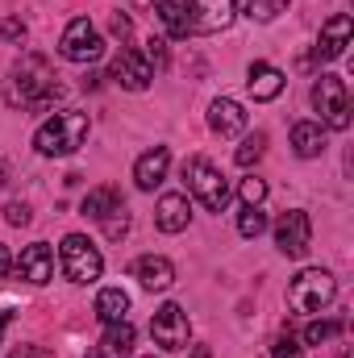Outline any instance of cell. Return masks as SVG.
Returning a JSON list of instances; mask_svg holds the SVG:
<instances>
[{"label":"cell","instance_id":"obj_1","mask_svg":"<svg viewBox=\"0 0 354 358\" xmlns=\"http://www.w3.org/2000/svg\"><path fill=\"white\" fill-rule=\"evenodd\" d=\"M63 96V88L55 84V67L46 55H21L13 63V76H8V104H25L34 113L50 108L55 100Z\"/></svg>","mask_w":354,"mask_h":358},{"label":"cell","instance_id":"obj_2","mask_svg":"<svg viewBox=\"0 0 354 358\" xmlns=\"http://www.w3.org/2000/svg\"><path fill=\"white\" fill-rule=\"evenodd\" d=\"M88 129H92L88 113L63 108V113H55L50 121L38 125L34 146H38V155H46V159H63V155H76V150L88 142Z\"/></svg>","mask_w":354,"mask_h":358},{"label":"cell","instance_id":"obj_3","mask_svg":"<svg viewBox=\"0 0 354 358\" xmlns=\"http://www.w3.org/2000/svg\"><path fill=\"white\" fill-rule=\"evenodd\" d=\"M183 183H187V192H192V200L204 208V213H225L229 208V179L221 176V167H213L208 159H187L183 163Z\"/></svg>","mask_w":354,"mask_h":358},{"label":"cell","instance_id":"obj_4","mask_svg":"<svg viewBox=\"0 0 354 358\" xmlns=\"http://www.w3.org/2000/svg\"><path fill=\"white\" fill-rule=\"evenodd\" d=\"M338 300V279L321 267H304L288 283V304L296 313H321Z\"/></svg>","mask_w":354,"mask_h":358},{"label":"cell","instance_id":"obj_5","mask_svg":"<svg viewBox=\"0 0 354 358\" xmlns=\"http://www.w3.org/2000/svg\"><path fill=\"white\" fill-rule=\"evenodd\" d=\"M59 267H63V275H67L71 283L88 287V283L100 279L104 259H100V250L92 246L84 234H67V238H63V246H59Z\"/></svg>","mask_w":354,"mask_h":358},{"label":"cell","instance_id":"obj_6","mask_svg":"<svg viewBox=\"0 0 354 358\" xmlns=\"http://www.w3.org/2000/svg\"><path fill=\"white\" fill-rule=\"evenodd\" d=\"M313 108L321 113V125L325 129H351V92L342 76H317L313 84Z\"/></svg>","mask_w":354,"mask_h":358},{"label":"cell","instance_id":"obj_7","mask_svg":"<svg viewBox=\"0 0 354 358\" xmlns=\"http://www.w3.org/2000/svg\"><path fill=\"white\" fill-rule=\"evenodd\" d=\"M150 338H155V346H163V350H187V342H192V321H187V313L179 308L176 300H167V304L155 308V317H150Z\"/></svg>","mask_w":354,"mask_h":358},{"label":"cell","instance_id":"obj_8","mask_svg":"<svg viewBox=\"0 0 354 358\" xmlns=\"http://www.w3.org/2000/svg\"><path fill=\"white\" fill-rule=\"evenodd\" d=\"M59 55L67 63H96L104 55V38L96 34V25H92L88 17H76L63 29V38H59Z\"/></svg>","mask_w":354,"mask_h":358},{"label":"cell","instance_id":"obj_9","mask_svg":"<svg viewBox=\"0 0 354 358\" xmlns=\"http://www.w3.org/2000/svg\"><path fill=\"white\" fill-rule=\"evenodd\" d=\"M183 13H187V25L192 34H221L234 25L238 17V4L234 0H179Z\"/></svg>","mask_w":354,"mask_h":358},{"label":"cell","instance_id":"obj_10","mask_svg":"<svg viewBox=\"0 0 354 358\" xmlns=\"http://www.w3.org/2000/svg\"><path fill=\"white\" fill-rule=\"evenodd\" d=\"M275 246H279V255H288V259H304V255H309V246H313V221H309L304 208H292V213L279 217V225H275Z\"/></svg>","mask_w":354,"mask_h":358},{"label":"cell","instance_id":"obj_11","mask_svg":"<svg viewBox=\"0 0 354 358\" xmlns=\"http://www.w3.org/2000/svg\"><path fill=\"white\" fill-rule=\"evenodd\" d=\"M351 38H354L351 13H334V17L321 25V38H317V46H313L317 63H334V59H342L346 46H351Z\"/></svg>","mask_w":354,"mask_h":358},{"label":"cell","instance_id":"obj_12","mask_svg":"<svg viewBox=\"0 0 354 358\" xmlns=\"http://www.w3.org/2000/svg\"><path fill=\"white\" fill-rule=\"evenodd\" d=\"M13 275H17V279H25V283H34V287L50 283V279H55V250H50L46 242L25 246V250H21V259H13Z\"/></svg>","mask_w":354,"mask_h":358},{"label":"cell","instance_id":"obj_13","mask_svg":"<svg viewBox=\"0 0 354 358\" xmlns=\"http://www.w3.org/2000/svg\"><path fill=\"white\" fill-rule=\"evenodd\" d=\"M108 76H113L125 92H146L150 80H155V67L142 59V50H121V55L113 59V71H108Z\"/></svg>","mask_w":354,"mask_h":358},{"label":"cell","instance_id":"obj_14","mask_svg":"<svg viewBox=\"0 0 354 358\" xmlns=\"http://www.w3.org/2000/svg\"><path fill=\"white\" fill-rule=\"evenodd\" d=\"M129 275H134L146 292H167V287L176 283V267H171V259H163V255H142V259H134Z\"/></svg>","mask_w":354,"mask_h":358},{"label":"cell","instance_id":"obj_15","mask_svg":"<svg viewBox=\"0 0 354 358\" xmlns=\"http://www.w3.org/2000/svg\"><path fill=\"white\" fill-rule=\"evenodd\" d=\"M129 355H134V325L129 321L104 325V338L88 350V358H129Z\"/></svg>","mask_w":354,"mask_h":358},{"label":"cell","instance_id":"obj_16","mask_svg":"<svg viewBox=\"0 0 354 358\" xmlns=\"http://www.w3.org/2000/svg\"><path fill=\"white\" fill-rule=\"evenodd\" d=\"M208 129L217 134V138H238L242 129H246V113H242V104L238 100H213L208 104Z\"/></svg>","mask_w":354,"mask_h":358},{"label":"cell","instance_id":"obj_17","mask_svg":"<svg viewBox=\"0 0 354 358\" xmlns=\"http://www.w3.org/2000/svg\"><path fill=\"white\" fill-rule=\"evenodd\" d=\"M167 167H171V150H167V146H155V150H146V155L134 163V183H138L142 192H155V187L167 179Z\"/></svg>","mask_w":354,"mask_h":358},{"label":"cell","instance_id":"obj_18","mask_svg":"<svg viewBox=\"0 0 354 358\" xmlns=\"http://www.w3.org/2000/svg\"><path fill=\"white\" fill-rule=\"evenodd\" d=\"M187 221H192V200L179 196V192H167V196L159 200V208H155V225H159L163 234H183Z\"/></svg>","mask_w":354,"mask_h":358},{"label":"cell","instance_id":"obj_19","mask_svg":"<svg viewBox=\"0 0 354 358\" xmlns=\"http://www.w3.org/2000/svg\"><path fill=\"white\" fill-rule=\"evenodd\" d=\"M283 71L279 67H271V63H250V71H246V88L255 100H275L279 92H283Z\"/></svg>","mask_w":354,"mask_h":358},{"label":"cell","instance_id":"obj_20","mask_svg":"<svg viewBox=\"0 0 354 358\" xmlns=\"http://www.w3.org/2000/svg\"><path fill=\"white\" fill-rule=\"evenodd\" d=\"M292 150L300 159H317L325 150V125L321 121H296L292 125Z\"/></svg>","mask_w":354,"mask_h":358},{"label":"cell","instance_id":"obj_21","mask_svg":"<svg viewBox=\"0 0 354 358\" xmlns=\"http://www.w3.org/2000/svg\"><path fill=\"white\" fill-rule=\"evenodd\" d=\"M96 321L113 325V321H129V296L121 287H104L96 296Z\"/></svg>","mask_w":354,"mask_h":358},{"label":"cell","instance_id":"obj_22","mask_svg":"<svg viewBox=\"0 0 354 358\" xmlns=\"http://www.w3.org/2000/svg\"><path fill=\"white\" fill-rule=\"evenodd\" d=\"M117 204H125V200H121V192L104 183V187H92L88 196L80 200V213H84V217H92V221H100V217H108Z\"/></svg>","mask_w":354,"mask_h":358},{"label":"cell","instance_id":"obj_23","mask_svg":"<svg viewBox=\"0 0 354 358\" xmlns=\"http://www.w3.org/2000/svg\"><path fill=\"white\" fill-rule=\"evenodd\" d=\"M155 17L163 21L167 38H187V34H192L187 13H183V4H179V0H155Z\"/></svg>","mask_w":354,"mask_h":358},{"label":"cell","instance_id":"obj_24","mask_svg":"<svg viewBox=\"0 0 354 358\" xmlns=\"http://www.w3.org/2000/svg\"><path fill=\"white\" fill-rule=\"evenodd\" d=\"M234 4H238V13H242V17L263 21V25H267V21H275V17L288 8V0H234Z\"/></svg>","mask_w":354,"mask_h":358},{"label":"cell","instance_id":"obj_25","mask_svg":"<svg viewBox=\"0 0 354 358\" xmlns=\"http://www.w3.org/2000/svg\"><path fill=\"white\" fill-rule=\"evenodd\" d=\"M263 155H267V134H250V138H246V142L234 150V163H238L242 171H250V167H255Z\"/></svg>","mask_w":354,"mask_h":358},{"label":"cell","instance_id":"obj_26","mask_svg":"<svg viewBox=\"0 0 354 358\" xmlns=\"http://www.w3.org/2000/svg\"><path fill=\"white\" fill-rule=\"evenodd\" d=\"M238 234H242V238H259V234H267L263 204H246V208H242V217H238Z\"/></svg>","mask_w":354,"mask_h":358},{"label":"cell","instance_id":"obj_27","mask_svg":"<svg viewBox=\"0 0 354 358\" xmlns=\"http://www.w3.org/2000/svg\"><path fill=\"white\" fill-rule=\"evenodd\" d=\"M100 225H104V238H108V242H121V238L129 234V213H125V204H117L108 217H100Z\"/></svg>","mask_w":354,"mask_h":358},{"label":"cell","instance_id":"obj_28","mask_svg":"<svg viewBox=\"0 0 354 358\" xmlns=\"http://www.w3.org/2000/svg\"><path fill=\"white\" fill-rule=\"evenodd\" d=\"M342 334V321H313L309 329H304V342L309 346H325L330 338H338Z\"/></svg>","mask_w":354,"mask_h":358},{"label":"cell","instance_id":"obj_29","mask_svg":"<svg viewBox=\"0 0 354 358\" xmlns=\"http://www.w3.org/2000/svg\"><path fill=\"white\" fill-rule=\"evenodd\" d=\"M238 196H242V204H263L267 200V183L259 176L242 179V187H238Z\"/></svg>","mask_w":354,"mask_h":358},{"label":"cell","instance_id":"obj_30","mask_svg":"<svg viewBox=\"0 0 354 358\" xmlns=\"http://www.w3.org/2000/svg\"><path fill=\"white\" fill-rule=\"evenodd\" d=\"M4 221H8V225H17V229H25V225L34 221V213H29V204L13 200V204H4Z\"/></svg>","mask_w":354,"mask_h":358},{"label":"cell","instance_id":"obj_31","mask_svg":"<svg viewBox=\"0 0 354 358\" xmlns=\"http://www.w3.org/2000/svg\"><path fill=\"white\" fill-rule=\"evenodd\" d=\"M0 38L4 42H25V21L21 17H0Z\"/></svg>","mask_w":354,"mask_h":358},{"label":"cell","instance_id":"obj_32","mask_svg":"<svg viewBox=\"0 0 354 358\" xmlns=\"http://www.w3.org/2000/svg\"><path fill=\"white\" fill-rule=\"evenodd\" d=\"M271 358H300V342L292 334H279L275 346H271Z\"/></svg>","mask_w":354,"mask_h":358},{"label":"cell","instance_id":"obj_33","mask_svg":"<svg viewBox=\"0 0 354 358\" xmlns=\"http://www.w3.org/2000/svg\"><path fill=\"white\" fill-rule=\"evenodd\" d=\"M163 46H167V38H150L146 50H142V59H146L150 67H163V63H167V50H163Z\"/></svg>","mask_w":354,"mask_h":358},{"label":"cell","instance_id":"obj_34","mask_svg":"<svg viewBox=\"0 0 354 358\" xmlns=\"http://www.w3.org/2000/svg\"><path fill=\"white\" fill-rule=\"evenodd\" d=\"M113 34H117V38H121V42H125V38H129V34H134V21H129V17H125V13H113Z\"/></svg>","mask_w":354,"mask_h":358},{"label":"cell","instance_id":"obj_35","mask_svg":"<svg viewBox=\"0 0 354 358\" xmlns=\"http://www.w3.org/2000/svg\"><path fill=\"white\" fill-rule=\"evenodd\" d=\"M8 358H55V355H50L46 346H17Z\"/></svg>","mask_w":354,"mask_h":358},{"label":"cell","instance_id":"obj_36","mask_svg":"<svg viewBox=\"0 0 354 358\" xmlns=\"http://www.w3.org/2000/svg\"><path fill=\"white\" fill-rule=\"evenodd\" d=\"M13 271V255H8V246H0V279Z\"/></svg>","mask_w":354,"mask_h":358},{"label":"cell","instance_id":"obj_37","mask_svg":"<svg viewBox=\"0 0 354 358\" xmlns=\"http://www.w3.org/2000/svg\"><path fill=\"white\" fill-rule=\"evenodd\" d=\"M8 321H13V313H0V346H4V329H8Z\"/></svg>","mask_w":354,"mask_h":358},{"label":"cell","instance_id":"obj_38","mask_svg":"<svg viewBox=\"0 0 354 358\" xmlns=\"http://www.w3.org/2000/svg\"><path fill=\"white\" fill-rule=\"evenodd\" d=\"M4 183H8V163L0 159V192H4Z\"/></svg>","mask_w":354,"mask_h":358},{"label":"cell","instance_id":"obj_39","mask_svg":"<svg viewBox=\"0 0 354 358\" xmlns=\"http://www.w3.org/2000/svg\"><path fill=\"white\" fill-rule=\"evenodd\" d=\"M187 358H213V355H208V346H196V350H192Z\"/></svg>","mask_w":354,"mask_h":358},{"label":"cell","instance_id":"obj_40","mask_svg":"<svg viewBox=\"0 0 354 358\" xmlns=\"http://www.w3.org/2000/svg\"><path fill=\"white\" fill-rule=\"evenodd\" d=\"M134 4H150V0H134Z\"/></svg>","mask_w":354,"mask_h":358},{"label":"cell","instance_id":"obj_41","mask_svg":"<svg viewBox=\"0 0 354 358\" xmlns=\"http://www.w3.org/2000/svg\"><path fill=\"white\" fill-rule=\"evenodd\" d=\"M146 358H155V355H146Z\"/></svg>","mask_w":354,"mask_h":358}]
</instances>
